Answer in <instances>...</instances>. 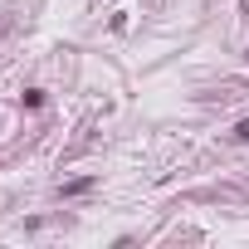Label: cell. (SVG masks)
<instances>
[{"label": "cell", "mask_w": 249, "mask_h": 249, "mask_svg": "<svg viewBox=\"0 0 249 249\" xmlns=\"http://www.w3.org/2000/svg\"><path fill=\"white\" fill-rule=\"evenodd\" d=\"M234 137H239V142H249V117H244L239 127H234Z\"/></svg>", "instance_id": "cell-1"}]
</instances>
